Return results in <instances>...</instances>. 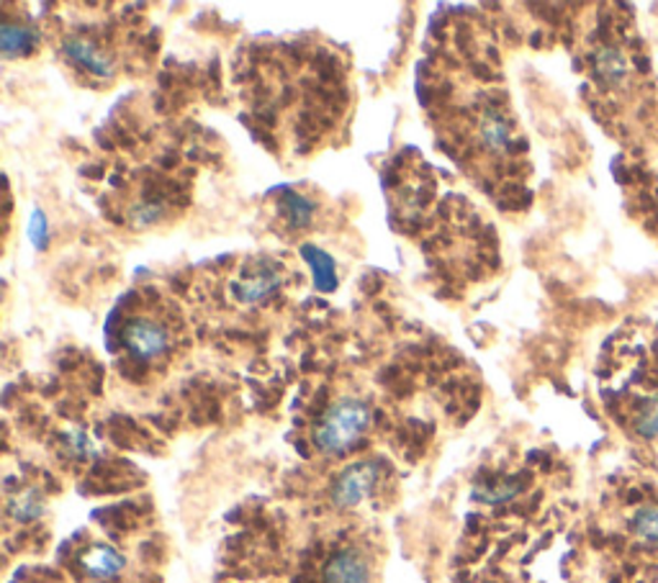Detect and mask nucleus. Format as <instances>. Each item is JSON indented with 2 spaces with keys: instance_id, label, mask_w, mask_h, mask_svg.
Returning <instances> with one entry per match:
<instances>
[{
  "instance_id": "14",
  "label": "nucleus",
  "mask_w": 658,
  "mask_h": 583,
  "mask_svg": "<svg viewBox=\"0 0 658 583\" xmlns=\"http://www.w3.org/2000/svg\"><path fill=\"white\" fill-rule=\"evenodd\" d=\"M284 209H286L288 224H291V226H304V224H309L311 203H309L307 199H304V195L288 193L286 199H284Z\"/></svg>"
},
{
  "instance_id": "11",
  "label": "nucleus",
  "mask_w": 658,
  "mask_h": 583,
  "mask_svg": "<svg viewBox=\"0 0 658 583\" xmlns=\"http://www.w3.org/2000/svg\"><path fill=\"white\" fill-rule=\"evenodd\" d=\"M304 257H307L311 271H315L317 288H322V290L335 288V265H332V259H329L327 252L317 250V247H304Z\"/></svg>"
},
{
  "instance_id": "3",
  "label": "nucleus",
  "mask_w": 658,
  "mask_h": 583,
  "mask_svg": "<svg viewBox=\"0 0 658 583\" xmlns=\"http://www.w3.org/2000/svg\"><path fill=\"white\" fill-rule=\"evenodd\" d=\"M124 340L139 360H155L170 350V329L160 319H135L129 321Z\"/></svg>"
},
{
  "instance_id": "15",
  "label": "nucleus",
  "mask_w": 658,
  "mask_h": 583,
  "mask_svg": "<svg viewBox=\"0 0 658 583\" xmlns=\"http://www.w3.org/2000/svg\"><path fill=\"white\" fill-rule=\"evenodd\" d=\"M162 214L160 206H139L135 214H131V219H135V224L139 226H150L152 222H158Z\"/></svg>"
},
{
  "instance_id": "7",
  "label": "nucleus",
  "mask_w": 658,
  "mask_h": 583,
  "mask_svg": "<svg viewBox=\"0 0 658 583\" xmlns=\"http://www.w3.org/2000/svg\"><path fill=\"white\" fill-rule=\"evenodd\" d=\"M124 555L119 550L112 548V545H104V542H98V545H91L85 553L81 555V569L88 579H96V581H112L119 576L124 571Z\"/></svg>"
},
{
  "instance_id": "5",
  "label": "nucleus",
  "mask_w": 658,
  "mask_h": 583,
  "mask_svg": "<svg viewBox=\"0 0 658 583\" xmlns=\"http://www.w3.org/2000/svg\"><path fill=\"white\" fill-rule=\"evenodd\" d=\"M62 52H65L77 67H83L85 73L96 77L114 75V57L106 50H100L96 42H91V39L70 34L65 42H62Z\"/></svg>"
},
{
  "instance_id": "13",
  "label": "nucleus",
  "mask_w": 658,
  "mask_h": 583,
  "mask_svg": "<svg viewBox=\"0 0 658 583\" xmlns=\"http://www.w3.org/2000/svg\"><path fill=\"white\" fill-rule=\"evenodd\" d=\"M34 44V36L29 34L26 29L13 26V23H6L3 31H0V46L8 57H15V54H26Z\"/></svg>"
},
{
  "instance_id": "12",
  "label": "nucleus",
  "mask_w": 658,
  "mask_h": 583,
  "mask_svg": "<svg viewBox=\"0 0 658 583\" xmlns=\"http://www.w3.org/2000/svg\"><path fill=\"white\" fill-rule=\"evenodd\" d=\"M594 67H597V73L605 77L607 83H615L625 75L628 62H625L620 50H602L597 57H594Z\"/></svg>"
},
{
  "instance_id": "6",
  "label": "nucleus",
  "mask_w": 658,
  "mask_h": 583,
  "mask_svg": "<svg viewBox=\"0 0 658 583\" xmlns=\"http://www.w3.org/2000/svg\"><path fill=\"white\" fill-rule=\"evenodd\" d=\"M325 583H371V565L368 558L355 548H344L329 558L325 571Z\"/></svg>"
},
{
  "instance_id": "8",
  "label": "nucleus",
  "mask_w": 658,
  "mask_h": 583,
  "mask_svg": "<svg viewBox=\"0 0 658 583\" xmlns=\"http://www.w3.org/2000/svg\"><path fill=\"white\" fill-rule=\"evenodd\" d=\"M479 137L487 149L499 152V149H507L509 141H512V129H509V124L499 114H487L481 118Z\"/></svg>"
},
{
  "instance_id": "2",
  "label": "nucleus",
  "mask_w": 658,
  "mask_h": 583,
  "mask_svg": "<svg viewBox=\"0 0 658 583\" xmlns=\"http://www.w3.org/2000/svg\"><path fill=\"white\" fill-rule=\"evenodd\" d=\"M284 286V271L273 259H255L237 280L232 283V294L242 304H261Z\"/></svg>"
},
{
  "instance_id": "4",
  "label": "nucleus",
  "mask_w": 658,
  "mask_h": 583,
  "mask_svg": "<svg viewBox=\"0 0 658 583\" xmlns=\"http://www.w3.org/2000/svg\"><path fill=\"white\" fill-rule=\"evenodd\" d=\"M375 480H379V466L375 463H355V466H350L337 478L332 499L342 509L358 507L360 501H365L371 496Z\"/></svg>"
},
{
  "instance_id": "10",
  "label": "nucleus",
  "mask_w": 658,
  "mask_h": 583,
  "mask_svg": "<svg viewBox=\"0 0 658 583\" xmlns=\"http://www.w3.org/2000/svg\"><path fill=\"white\" fill-rule=\"evenodd\" d=\"M633 532L648 548H658V504L654 507H640L633 517Z\"/></svg>"
},
{
  "instance_id": "9",
  "label": "nucleus",
  "mask_w": 658,
  "mask_h": 583,
  "mask_svg": "<svg viewBox=\"0 0 658 583\" xmlns=\"http://www.w3.org/2000/svg\"><path fill=\"white\" fill-rule=\"evenodd\" d=\"M42 511L44 501L36 491H23L8 501V515H11L15 522H31V519L42 517Z\"/></svg>"
},
{
  "instance_id": "1",
  "label": "nucleus",
  "mask_w": 658,
  "mask_h": 583,
  "mask_svg": "<svg viewBox=\"0 0 658 583\" xmlns=\"http://www.w3.org/2000/svg\"><path fill=\"white\" fill-rule=\"evenodd\" d=\"M371 406L363 399L344 396L335 401L327 409L322 420L317 422L315 430V445L319 453L325 455H342L348 453L352 445H358V439L365 435V430L371 427Z\"/></svg>"
}]
</instances>
